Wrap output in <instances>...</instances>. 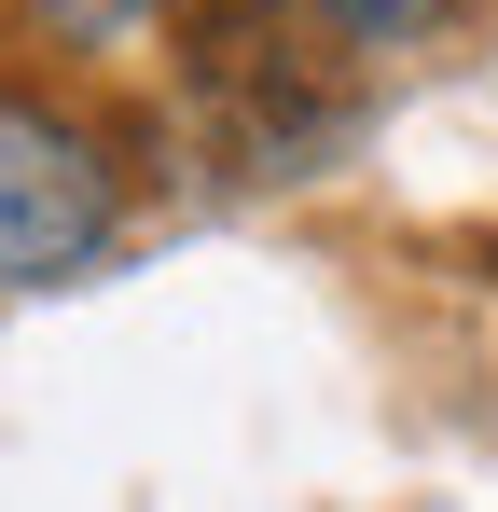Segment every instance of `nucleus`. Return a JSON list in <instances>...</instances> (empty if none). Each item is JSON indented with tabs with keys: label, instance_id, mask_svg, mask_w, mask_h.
Masks as SVG:
<instances>
[{
	"label": "nucleus",
	"instance_id": "nucleus-2",
	"mask_svg": "<svg viewBox=\"0 0 498 512\" xmlns=\"http://www.w3.org/2000/svg\"><path fill=\"white\" fill-rule=\"evenodd\" d=\"M208 0H14V42L56 70H125V56H180Z\"/></svg>",
	"mask_w": 498,
	"mask_h": 512
},
{
	"label": "nucleus",
	"instance_id": "nucleus-1",
	"mask_svg": "<svg viewBox=\"0 0 498 512\" xmlns=\"http://www.w3.org/2000/svg\"><path fill=\"white\" fill-rule=\"evenodd\" d=\"M139 222V139L56 70L0 56V291H83Z\"/></svg>",
	"mask_w": 498,
	"mask_h": 512
},
{
	"label": "nucleus",
	"instance_id": "nucleus-3",
	"mask_svg": "<svg viewBox=\"0 0 498 512\" xmlns=\"http://www.w3.org/2000/svg\"><path fill=\"white\" fill-rule=\"evenodd\" d=\"M319 42L346 56H415V42H443V28H471V0H291Z\"/></svg>",
	"mask_w": 498,
	"mask_h": 512
}]
</instances>
